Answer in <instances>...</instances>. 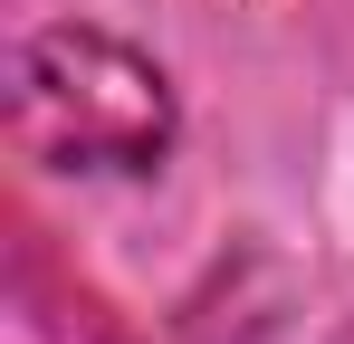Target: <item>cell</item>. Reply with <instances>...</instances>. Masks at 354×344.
I'll use <instances>...</instances> for the list:
<instances>
[{"instance_id":"6da1fadb","label":"cell","mask_w":354,"mask_h":344,"mask_svg":"<svg viewBox=\"0 0 354 344\" xmlns=\"http://www.w3.org/2000/svg\"><path fill=\"white\" fill-rule=\"evenodd\" d=\"M10 134L48 172H134L173 144V86L106 29H39L19 48Z\"/></svg>"}]
</instances>
